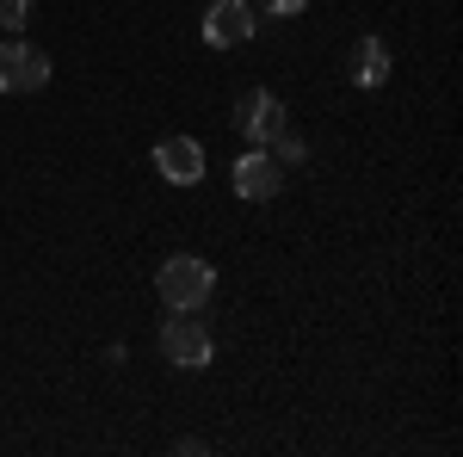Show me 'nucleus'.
Instances as JSON below:
<instances>
[{
    "label": "nucleus",
    "instance_id": "1",
    "mask_svg": "<svg viewBox=\"0 0 463 457\" xmlns=\"http://www.w3.org/2000/svg\"><path fill=\"white\" fill-rule=\"evenodd\" d=\"M161 358L179 365V371H204L216 358L211 321L198 316V309H167V321H161Z\"/></svg>",
    "mask_w": 463,
    "mask_h": 457
},
{
    "label": "nucleus",
    "instance_id": "11",
    "mask_svg": "<svg viewBox=\"0 0 463 457\" xmlns=\"http://www.w3.org/2000/svg\"><path fill=\"white\" fill-rule=\"evenodd\" d=\"M303 6H309V0H260V13H266V19H297Z\"/></svg>",
    "mask_w": 463,
    "mask_h": 457
},
{
    "label": "nucleus",
    "instance_id": "8",
    "mask_svg": "<svg viewBox=\"0 0 463 457\" xmlns=\"http://www.w3.org/2000/svg\"><path fill=\"white\" fill-rule=\"evenodd\" d=\"M346 74H353V87H383L390 81V43L383 37H358L353 56H346Z\"/></svg>",
    "mask_w": 463,
    "mask_h": 457
},
{
    "label": "nucleus",
    "instance_id": "10",
    "mask_svg": "<svg viewBox=\"0 0 463 457\" xmlns=\"http://www.w3.org/2000/svg\"><path fill=\"white\" fill-rule=\"evenodd\" d=\"M0 25L19 37L25 25H32V0H0Z\"/></svg>",
    "mask_w": 463,
    "mask_h": 457
},
{
    "label": "nucleus",
    "instance_id": "4",
    "mask_svg": "<svg viewBox=\"0 0 463 457\" xmlns=\"http://www.w3.org/2000/svg\"><path fill=\"white\" fill-rule=\"evenodd\" d=\"M43 87H50V56L25 37H6L0 43V93H43Z\"/></svg>",
    "mask_w": 463,
    "mask_h": 457
},
{
    "label": "nucleus",
    "instance_id": "3",
    "mask_svg": "<svg viewBox=\"0 0 463 457\" xmlns=\"http://www.w3.org/2000/svg\"><path fill=\"white\" fill-rule=\"evenodd\" d=\"M285 124H290V111H285V100H279L272 87H248V93L235 100V130H241L253 148H266Z\"/></svg>",
    "mask_w": 463,
    "mask_h": 457
},
{
    "label": "nucleus",
    "instance_id": "9",
    "mask_svg": "<svg viewBox=\"0 0 463 457\" xmlns=\"http://www.w3.org/2000/svg\"><path fill=\"white\" fill-rule=\"evenodd\" d=\"M266 155H272L279 167H303V155H309V142H303V137H297V130H290V124H285L279 137L266 142Z\"/></svg>",
    "mask_w": 463,
    "mask_h": 457
},
{
    "label": "nucleus",
    "instance_id": "7",
    "mask_svg": "<svg viewBox=\"0 0 463 457\" xmlns=\"http://www.w3.org/2000/svg\"><path fill=\"white\" fill-rule=\"evenodd\" d=\"M155 174L167 186H198L204 179V142L198 137H161L155 142Z\"/></svg>",
    "mask_w": 463,
    "mask_h": 457
},
{
    "label": "nucleus",
    "instance_id": "2",
    "mask_svg": "<svg viewBox=\"0 0 463 457\" xmlns=\"http://www.w3.org/2000/svg\"><path fill=\"white\" fill-rule=\"evenodd\" d=\"M155 290H161L167 309H204L216 290V272H211V260H198V253H174L155 272Z\"/></svg>",
    "mask_w": 463,
    "mask_h": 457
},
{
    "label": "nucleus",
    "instance_id": "5",
    "mask_svg": "<svg viewBox=\"0 0 463 457\" xmlns=\"http://www.w3.org/2000/svg\"><path fill=\"white\" fill-rule=\"evenodd\" d=\"M260 25V13H253L248 0H211V13H204V43L211 50H241Z\"/></svg>",
    "mask_w": 463,
    "mask_h": 457
},
{
    "label": "nucleus",
    "instance_id": "6",
    "mask_svg": "<svg viewBox=\"0 0 463 457\" xmlns=\"http://www.w3.org/2000/svg\"><path fill=\"white\" fill-rule=\"evenodd\" d=\"M229 186H235V198H248V205H266V198H279V186H285V167H279L266 148H248V155L235 161Z\"/></svg>",
    "mask_w": 463,
    "mask_h": 457
}]
</instances>
